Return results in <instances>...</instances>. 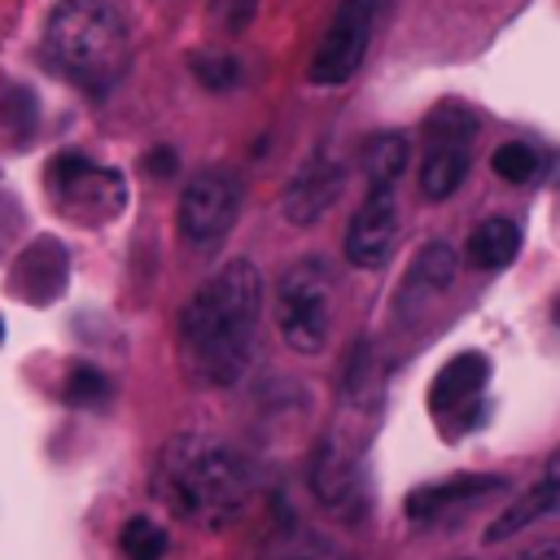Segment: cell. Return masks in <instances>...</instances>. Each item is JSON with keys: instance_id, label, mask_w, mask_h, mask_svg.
I'll use <instances>...</instances> for the list:
<instances>
[{"instance_id": "obj_1", "label": "cell", "mask_w": 560, "mask_h": 560, "mask_svg": "<svg viewBox=\"0 0 560 560\" xmlns=\"http://www.w3.org/2000/svg\"><path fill=\"white\" fill-rule=\"evenodd\" d=\"M262 315V276L249 258L223 262L184 306L179 341L188 368L206 385H232L245 376L258 346Z\"/></svg>"}, {"instance_id": "obj_2", "label": "cell", "mask_w": 560, "mask_h": 560, "mask_svg": "<svg viewBox=\"0 0 560 560\" xmlns=\"http://www.w3.org/2000/svg\"><path fill=\"white\" fill-rule=\"evenodd\" d=\"M249 464L214 433H175L153 464V499L192 529H228L249 503Z\"/></svg>"}, {"instance_id": "obj_3", "label": "cell", "mask_w": 560, "mask_h": 560, "mask_svg": "<svg viewBox=\"0 0 560 560\" xmlns=\"http://www.w3.org/2000/svg\"><path fill=\"white\" fill-rule=\"evenodd\" d=\"M44 48L52 66L88 92H109L131 61V35L109 0H61L48 18Z\"/></svg>"}, {"instance_id": "obj_4", "label": "cell", "mask_w": 560, "mask_h": 560, "mask_svg": "<svg viewBox=\"0 0 560 560\" xmlns=\"http://www.w3.org/2000/svg\"><path fill=\"white\" fill-rule=\"evenodd\" d=\"M337 284L324 258H298L284 267L280 289H276V328L289 350L298 354H319L332 332V302Z\"/></svg>"}, {"instance_id": "obj_5", "label": "cell", "mask_w": 560, "mask_h": 560, "mask_svg": "<svg viewBox=\"0 0 560 560\" xmlns=\"http://www.w3.org/2000/svg\"><path fill=\"white\" fill-rule=\"evenodd\" d=\"M48 192L57 201V210L83 228H101L105 219H114L127 201V184L114 166L92 162L88 153L70 149L57 153L48 166Z\"/></svg>"}, {"instance_id": "obj_6", "label": "cell", "mask_w": 560, "mask_h": 560, "mask_svg": "<svg viewBox=\"0 0 560 560\" xmlns=\"http://www.w3.org/2000/svg\"><path fill=\"white\" fill-rule=\"evenodd\" d=\"M236 210H241V179L228 166H206L179 192V232L192 249H214L228 241Z\"/></svg>"}, {"instance_id": "obj_7", "label": "cell", "mask_w": 560, "mask_h": 560, "mask_svg": "<svg viewBox=\"0 0 560 560\" xmlns=\"http://www.w3.org/2000/svg\"><path fill=\"white\" fill-rule=\"evenodd\" d=\"M372 31H376V0H341L328 18L324 39L315 44V57L306 70L311 83H319V88L350 83L368 57Z\"/></svg>"}, {"instance_id": "obj_8", "label": "cell", "mask_w": 560, "mask_h": 560, "mask_svg": "<svg viewBox=\"0 0 560 560\" xmlns=\"http://www.w3.org/2000/svg\"><path fill=\"white\" fill-rule=\"evenodd\" d=\"M424 136H429V149H424V162H420V192H424V201H446L468 175L472 122L464 114H455V118L433 114Z\"/></svg>"}, {"instance_id": "obj_9", "label": "cell", "mask_w": 560, "mask_h": 560, "mask_svg": "<svg viewBox=\"0 0 560 560\" xmlns=\"http://www.w3.org/2000/svg\"><path fill=\"white\" fill-rule=\"evenodd\" d=\"M486 381H490V363H486V354L464 350V354L446 359L442 372L433 376V389H429L433 416H438V420L455 416V429L481 424V416H486V407H481V389H486Z\"/></svg>"}, {"instance_id": "obj_10", "label": "cell", "mask_w": 560, "mask_h": 560, "mask_svg": "<svg viewBox=\"0 0 560 560\" xmlns=\"http://www.w3.org/2000/svg\"><path fill=\"white\" fill-rule=\"evenodd\" d=\"M398 236V197L394 188H368V197L359 201L350 228H346V258L363 271H376Z\"/></svg>"}, {"instance_id": "obj_11", "label": "cell", "mask_w": 560, "mask_h": 560, "mask_svg": "<svg viewBox=\"0 0 560 560\" xmlns=\"http://www.w3.org/2000/svg\"><path fill=\"white\" fill-rule=\"evenodd\" d=\"M341 184H346V166H341L337 158H328V153L311 158V162L289 179V188H284V206H280L284 219H289L293 228H315V223L332 210Z\"/></svg>"}, {"instance_id": "obj_12", "label": "cell", "mask_w": 560, "mask_h": 560, "mask_svg": "<svg viewBox=\"0 0 560 560\" xmlns=\"http://www.w3.org/2000/svg\"><path fill=\"white\" fill-rule=\"evenodd\" d=\"M508 486V477H490V472H459V477H446V481H433V486H420L407 494V516L411 521H433V516H446V512H464L472 508L477 499H490Z\"/></svg>"}, {"instance_id": "obj_13", "label": "cell", "mask_w": 560, "mask_h": 560, "mask_svg": "<svg viewBox=\"0 0 560 560\" xmlns=\"http://www.w3.org/2000/svg\"><path fill=\"white\" fill-rule=\"evenodd\" d=\"M311 486H315V494H319L328 508H337V512L363 503V472H359V459H354L346 446H337L332 438L319 446V455H315V464H311Z\"/></svg>"}, {"instance_id": "obj_14", "label": "cell", "mask_w": 560, "mask_h": 560, "mask_svg": "<svg viewBox=\"0 0 560 560\" xmlns=\"http://www.w3.org/2000/svg\"><path fill=\"white\" fill-rule=\"evenodd\" d=\"M556 508H560V464L551 459V464H547V472L525 490V499H516L512 508H503V512L486 525V542H503V538H512V534L529 529L534 521L551 516Z\"/></svg>"}, {"instance_id": "obj_15", "label": "cell", "mask_w": 560, "mask_h": 560, "mask_svg": "<svg viewBox=\"0 0 560 560\" xmlns=\"http://www.w3.org/2000/svg\"><path fill=\"white\" fill-rule=\"evenodd\" d=\"M66 280V254L57 241H39L22 254L18 262V289L26 293V302H52L57 289Z\"/></svg>"}, {"instance_id": "obj_16", "label": "cell", "mask_w": 560, "mask_h": 560, "mask_svg": "<svg viewBox=\"0 0 560 560\" xmlns=\"http://www.w3.org/2000/svg\"><path fill=\"white\" fill-rule=\"evenodd\" d=\"M407 158H411V144L402 131H376L363 140L359 149V166H363V179L368 188H394L398 175L407 171Z\"/></svg>"}, {"instance_id": "obj_17", "label": "cell", "mask_w": 560, "mask_h": 560, "mask_svg": "<svg viewBox=\"0 0 560 560\" xmlns=\"http://www.w3.org/2000/svg\"><path fill=\"white\" fill-rule=\"evenodd\" d=\"M516 249H521V228H516L512 219H481V223L468 232V245H464L468 262L481 267V271L508 267V262L516 258Z\"/></svg>"}, {"instance_id": "obj_18", "label": "cell", "mask_w": 560, "mask_h": 560, "mask_svg": "<svg viewBox=\"0 0 560 560\" xmlns=\"http://www.w3.org/2000/svg\"><path fill=\"white\" fill-rule=\"evenodd\" d=\"M118 547L127 560H162L166 556V529L149 516H131L118 529Z\"/></svg>"}, {"instance_id": "obj_19", "label": "cell", "mask_w": 560, "mask_h": 560, "mask_svg": "<svg viewBox=\"0 0 560 560\" xmlns=\"http://www.w3.org/2000/svg\"><path fill=\"white\" fill-rule=\"evenodd\" d=\"M490 166H494V175L508 179V184H529V179L542 171V153H538L534 144H525V140H508V144H499V149L490 153Z\"/></svg>"}, {"instance_id": "obj_20", "label": "cell", "mask_w": 560, "mask_h": 560, "mask_svg": "<svg viewBox=\"0 0 560 560\" xmlns=\"http://www.w3.org/2000/svg\"><path fill=\"white\" fill-rule=\"evenodd\" d=\"M455 249L451 245H442V241H433V245H424L420 254H416V262H411V280L420 284V289H446L451 280H455Z\"/></svg>"}, {"instance_id": "obj_21", "label": "cell", "mask_w": 560, "mask_h": 560, "mask_svg": "<svg viewBox=\"0 0 560 560\" xmlns=\"http://www.w3.org/2000/svg\"><path fill=\"white\" fill-rule=\"evenodd\" d=\"M188 66H192L197 83L210 88V92H228V88H236V79H241L236 57H228V52H192Z\"/></svg>"}, {"instance_id": "obj_22", "label": "cell", "mask_w": 560, "mask_h": 560, "mask_svg": "<svg viewBox=\"0 0 560 560\" xmlns=\"http://www.w3.org/2000/svg\"><path fill=\"white\" fill-rule=\"evenodd\" d=\"M109 398V381L92 368V363H70V372H66V402H74V407H96V402H105Z\"/></svg>"}, {"instance_id": "obj_23", "label": "cell", "mask_w": 560, "mask_h": 560, "mask_svg": "<svg viewBox=\"0 0 560 560\" xmlns=\"http://www.w3.org/2000/svg\"><path fill=\"white\" fill-rule=\"evenodd\" d=\"M158 179H166V175H175V166H179V158H175V149H153L149 153V162H144Z\"/></svg>"}, {"instance_id": "obj_24", "label": "cell", "mask_w": 560, "mask_h": 560, "mask_svg": "<svg viewBox=\"0 0 560 560\" xmlns=\"http://www.w3.org/2000/svg\"><path fill=\"white\" fill-rule=\"evenodd\" d=\"M508 560H560V547L556 542H538V547H525V551H516Z\"/></svg>"}, {"instance_id": "obj_25", "label": "cell", "mask_w": 560, "mask_h": 560, "mask_svg": "<svg viewBox=\"0 0 560 560\" xmlns=\"http://www.w3.org/2000/svg\"><path fill=\"white\" fill-rule=\"evenodd\" d=\"M0 341H4V324H0Z\"/></svg>"}]
</instances>
